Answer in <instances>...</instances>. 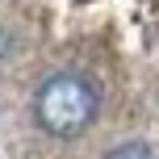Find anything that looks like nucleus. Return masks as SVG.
<instances>
[{"label":"nucleus","mask_w":159,"mask_h":159,"mask_svg":"<svg viewBox=\"0 0 159 159\" xmlns=\"http://www.w3.org/2000/svg\"><path fill=\"white\" fill-rule=\"evenodd\" d=\"M96 109H101V92L92 80H84L80 71H59L34 96V113H38L42 130L55 138H75L92 126Z\"/></svg>","instance_id":"1"},{"label":"nucleus","mask_w":159,"mask_h":159,"mask_svg":"<svg viewBox=\"0 0 159 159\" xmlns=\"http://www.w3.org/2000/svg\"><path fill=\"white\" fill-rule=\"evenodd\" d=\"M105 159H159L147 143H121V147H113Z\"/></svg>","instance_id":"2"}]
</instances>
